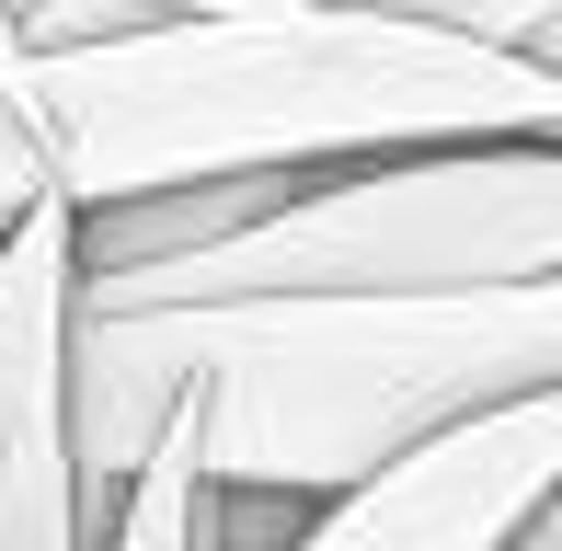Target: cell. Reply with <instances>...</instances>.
Returning a JSON list of instances; mask_svg holds the SVG:
<instances>
[{
    "mask_svg": "<svg viewBox=\"0 0 562 551\" xmlns=\"http://www.w3.org/2000/svg\"><path fill=\"white\" fill-rule=\"evenodd\" d=\"M448 138H562V69L414 12H161L138 35L0 69V218L265 184Z\"/></svg>",
    "mask_w": 562,
    "mask_h": 551,
    "instance_id": "cell-1",
    "label": "cell"
},
{
    "mask_svg": "<svg viewBox=\"0 0 562 551\" xmlns=\"http://www.w3.org/2000/svg\"><path fill=\"white\" fill-rule=\"evenodd\" d=\"M562 391V276L402 299H252V311H81L69 299V460L81 540L172 414L229 494L334 506L482 414Z\"/></svg>",
    "mask_w": 562,
    "mask_h": 551,
    "instance_id": "cell-2",
    "label": "cell"
},
{
    "mask_svg": "<svg viewBox=\"0 0 562 551\" xmlns=\"http://www.w3.org/2000/svg\"><path fill=\"white\" fill-rule=\"evenodd\" d=\"M562 276V138H448L334 172H276L265 207L172 265L92 276L81 311H252V299H402Z\"/></svg>",
    "mask_w": 562,
    "mask_h": 551,
    "instance_id": "cell-3",
    "label": "cell"
},
{
    "mask_svg": "<svg viewBox=\"0 0 562 551\" xmlns=\"http://www.w3.org/2000/svg\"><path fill=\"white\" fill-rule=\"evenodd\" d=\"M69 299L81 207H23L0 230V551H92L69 460Z\"/></svg>",
    "mask_w": 562,
    "mask_h": 551,
    "instance_id": "cell-4",
    "label": "cell"
},
{
    "mask_svg": "<svg viewBox=\"0 0 562 551\" xmlns=\"http://www.w3.org/2000/svg\"><path fill=\"white\" fill-rule=\"evenodd\" d=\"M551 494H562V391L482 414L459 437H425L414 460L311 506V529L288 551H505L528 529V506H551Z\"/></svg>",
    "mask_w": 562,
    "mask_h": 551,
    "instance_id": "cell-5",
    "label": "cell"
},
{
    "mask_svg": "<svg viewBox=\"0 0 562 551\" xmlns=\"http://www.w3.org/2000/svg\"><path fill=\"white\" fill-rule=\"evenodd\" d=\"M92 551H229V483L195 460V425L172 414L149 437V460L126 471V494L104 506Z\"/></svg>",
    "mask_w": 562,
    "mask_h": 551,
    "instance_id": "cell-6",
    "label": "cell"
},
{
    "mask_svg": "<svg viewBox=\"0 0 562 551\" xmlns=\"http://www.w3.org/2000/svg\"><path fill=\"white\" fill-rule=\"evenodd\" d=\"M356 12H414V23H448V35H482V46H540L562 23V0H356Z\"/></svg>",
    "mask_w": 562,
    "mask_h": 551,
    "instance_id": "cell-7",
    "label": "cell"
},
{
    "mask_svg": "<svg viewBox=\"0 0 562 551\" xmlns=\"http://www.w3.org/2000/svg\"><path fill=\"white\" fill-rule=\"evenodd\" d=\"M505 551H562V494H551V506H528V529L505 540Z\"/></svg>",
    "mask_w": 562,
    "mask_h": 551,
    "instance_id": "cell-8",
    "label": "cell"
},
{
    "mask_svg": "<svg viewBox=\"0 0 562 551\" xmlns=\"http://www.w3.org/2000/svg\"><path fill=\"white\" fill-rule=\"evenodd\" d=\"M138 12H288V0H138Z\"/></svg>",
    "mask_w": 562,
    "mask_h": 551,
    "instance_id": "cell-9",
    "label": "cell"
},
{
    "mask_svg": "<svg viewBox=\"0 0 562 551\" xmlns=\"http://www.w3.org/2000/svg\"><path fill=\"white\" fill-rule=\"evenodd\" d=\"M0 69H23V35H12V0H0Z\"/></svg>",
    "mask_w": 562,
    "mask_h": 551,
    "instance_id": "cell-10",
    "label": "cell"
},
{
    "mask_svg": "<svg viewBox=\"0 0 562 551\" xmlns=\"http://www.w3.org/2000/svg\"><path fill=\"white\" fill-rule=\"evenodd\" d=\"M528 58H551V69H562V23H551V35H540V46H528Z\"/></svg>",
    "mask_w": 562,
    "mask_h": 551,
    "instance_id": "cell-11",
    "label": "cell"
},
{
    "mask_svg": "<svg viewBox=\"0 0 562 551\" xmlns=\"http://www.w3.org/2000/svg\"><path fill=\"white\" fill-rule=\"evenodd\" d=\"M0 230H12V218H0Z\"/></svg>",
    "mask_w": 562,
    "mask_h": 551,
    "instance_id": "cell-12",
    "label": "cell"
}]
</instances>
